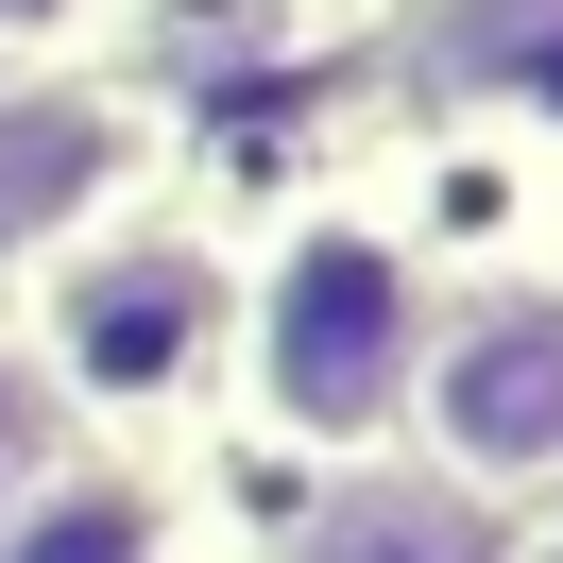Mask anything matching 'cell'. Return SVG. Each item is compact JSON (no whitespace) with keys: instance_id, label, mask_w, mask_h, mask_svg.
<instances>
[{"instance_id":"obj_1","label":"cell","mask_w":563,"mask_h":563,"mask_svg":"<svg viewBox=\"0 0 563 563\" xmlns=\"http://www.w3.org/2000/svg\"><path fill=\"white\" fill-rule=\"evenodd\" d=\"M393 393H410V274L358 222H308L256 290V410L290 444H358Z\"/></svg>"},{"instance_id":"obj_2","label":"cell","mask_w":563,"mask_h":563,"mask_svg":"<svg viewBox=\"0 0 563 563\" xmlns=\"http://www.w3.org/2000/svg\"><path fill=\"white\" fill-rule=\"evenodd\" d=\"M206 358H222V274H206L188 240L103 256V274L52 308V376H69L86 410H188Z\"/></svg>"},{"instance_id":"obj_3","label":"cell","mask_w":563,"mask_h":563,"mask_svg":"<svg viewBox=\"0 0 563 563\" xmlns=\"http://www.w3.org/2000/svg\"><path fill=\"white\" fill-rule=\"evenodd\" d=\"M427 410H444L461 461H495V478H529V461H563V308H512L478 324V342L427 376Z\"/></svg>"},{"instance_id":"obj_4","label":"cell","mask_w":563,"mask_h":563,"mask_svg":"<svg viewBox=\"0 0 563 563\" xmlns=\"http://www.w3.org/2000/svg\"><path fill=\"white\" fill-rule=\"evenodd\" d=\"M120 172H137V120H120L103 86H18V103H0V222H69V206H103Z\"/></svg>"},{"instance_id":"obj_5","label":"cell","mask_w":563,"mask_h":563,"mask_svg":"<svg viewBox=\"0 0 563 563\" xmlns=\"http://www.w3.org/2000/svg\"><path fill=\"white\" fill-rule=\"evenodd\" d=\"M290 563H478V529H461V495H410V478H358L308 512V547Z\"/></svg>"},{"instance_id":"obj_6","label":"cell","mask_w":563,"mask_h":563,"mask_svg":"<svg viewBox=\"0 0 563 563\" xmlns=\"http://www.w3.org/2000/svg\"><path fill=\"white\" fill-rule=\"evenodd\" d=\"M0 563H172V529H154L137 478H52L35 512H18V547Z\"/></svg>"},{"instance_id":"obj_7","label":"cell","mask_w":563,"mask_h":563,"mask_svg":"<svg viewBox=\"0 0 563 563\" xmlns=\"http://www.w3.org/2000/svg\"><path fill=\"white\" fill-rule=\"evenodd\" d=\"M86 0H0V52H35V35H69Z\"/></svg>"},{"instance_id":"obj_8","label":"cell","mask_w":563,"mask_h":563,"mask_svg":"<svg viewBox=\"0 0 563 563\" xmlns=\"http://www.w3.org/2000/svg\"><path fill=\"white\" fill-rule=\"evenodd\" d=\"M0 495H18V410H0Z\"/></svg>"}]
</instances>
